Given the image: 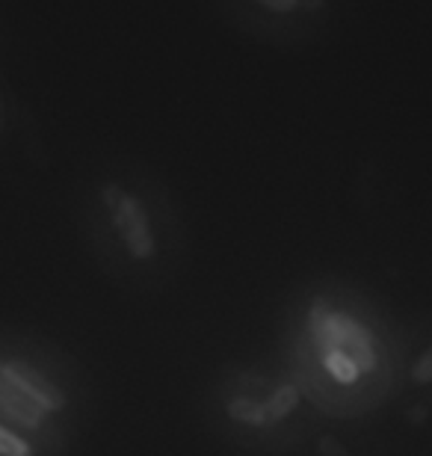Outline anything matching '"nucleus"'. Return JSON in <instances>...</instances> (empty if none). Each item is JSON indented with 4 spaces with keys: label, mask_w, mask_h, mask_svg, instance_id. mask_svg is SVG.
Masks as SVG:
<instances>
[{
    "label": "nucleus",
    "mask_w": 432,
    "mask_h": 456,
    "mask_svg": "<svg viewBox=\"0 0 432 456\" xmlns=\"http://www.w3.org/2000/svg\"><path fill=\"white\" fill-rule=\"evenodd\" d=\"M77 225L110 285L134 297H158L187 264V225L167 178L136 158L98 169L80 193Z\"/></svg>",
    "instance_id": "f257e3e1"
},
{
    "label": "nucleus",
    "mask_w": 432,
    "mask_h": 456,
    "mask_svg": "<svg viewBox=\"0 0 432 456\" xmlns=\"http://www.w3.org/2000/svg\"><path fill=\"white\" fill-rule=\"evenodd\" d=\"M317 453L320 456H353L346 444L341 439H335V436H320V439H317Z\"/></svg>",
    "instance_id": "423d86ee"
},
{
    "label": "nucleus",
    "mask_w": 432,
    "mask_h": 456,
    "mask_svg": "<svg viewBox=\"0 0 432 456\" xmlns=\"http://www.w3.org/2000/svg\"><path fill=\"white\" fill-rule=\"evenodd\" d=\"M89 397L86 373L62 346L0 326V418L71 439Z\"/></svg>",
    "instance_id": "f03ea898"
},
{
    "label": "nucleus",
    "mask_w": 432,
    "mask_h": 456,
    "mask_svg": "<svg viewBox=\"0 0 432 456\" xmlns=\"http://www.w3.org/2000/svg\"><path fill=\"white\" fill-rule=\"evenodd\" d=\"M0 125H4V104H0Z\"/></svg>",
    "instance_id": "0eeeda50"
},
{
    "label": "nucleus",
    "mask_w": 432,
    "mask_h": 456,
    "mask_svg": "<svg viewBox=\"0 0 432 456\" xmlns=\"http://www.w3.org/2000/svg\"><path fill=\"white\" fill-rule=\"evenodd\" d=\"M228 30L275 51L326 45L349 21L353 0H208Z\"/></svg>",
    "instance_id": "7ed1b4c3"
},
{
    "label": "nucleus",
    "mask_w": 432,
    "mask_h": 456,
    "mask_svg": "<svg viewBox=\"0 0 432 456\" xmlns=\"http://www.w3.org/2000/svg\"><path fill=\"white\" fill-rule=\"evenodd\" d=\"M71 439L39 433L0 418V456H66Z\"/></svg>",
    "instance_id": "20e7f679"
},
{
    "label": "nucleus",
    "mask_w": 432,
    "mask_h": 456,
    "mask_svg": "<svg viewBox=\"0 0 432 456\" xmlns=\"http://www.w3.org/2000/svg\"><path fill=\"white\" fill-rule=\"evenodd\" d=\"M412 382H418V386H429L432 382V346H427L418 355V362L412 364Z\"/></svg>",
    "instance_id": "39448f33"
}]
</instances>
